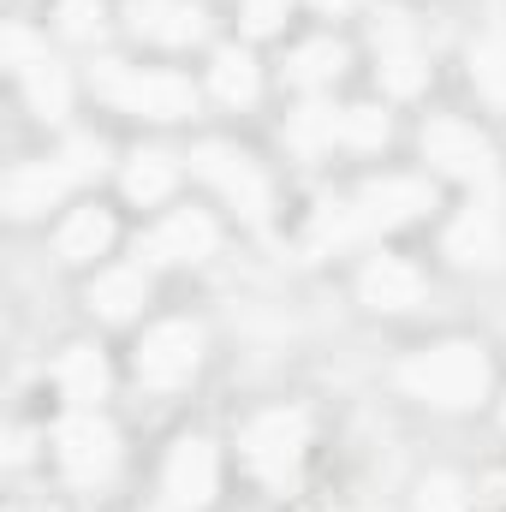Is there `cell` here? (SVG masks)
<instances>
[{
  "instance_id": "obj_26",
  "label": "cell",
  "mask_w": 506,
  "mask_h": 512,
  "mask_svg": "<svg viewBox=\"0 0 506 512\" xmlns=\"http://www.w3.org/2000/svg\"><path fill=\"white\" fill-rule=\"evenodd\" d=\"M54 155H60V161L72 167V179H78L84 191H90L96 179H108V173L120 167V155H114V149H108V137H96V131H66V137L54 143Z\"/></svg>"
},
{
  "instance_id": "obj_6",
  "label": "cell",
  "mask_w": 506,
  "mask_h": 512,
  "mask_svg": "<svg viewBox=\"0 0 506 512\" xmlns=\"http://www.w3.org/2000/svg\"><path fill=\"white\" fill-rule=\"evenodd\" d=\"M209 364V328L203 316H185V310H167V316H149L143 328H131L126 346V382L155 393V399H173L203 376Z\"/></svg>"
},
{
  "instance_id": "obj_28",
  "label": "cell",
  "mask_w": 506,
  "mask_h": 512,
  "mask_svg": "<svg viewBox=\"0 0 506 512\" xmlns=\"http://www.w3.org/2000/svg\"><path fill=\"white\" fill-rule=\"evenodd\" d=\"M364 12H376V0H304V18L310 24H328V30H346Z\"/></svg>"
},
{
  "instance_id": "obj_22",
  "label": "cell",
  "mask_w": 506,
  "mask_h": 512,
  "mask_svg": "<svg viewBox=\"0 0 506 512\" xmlns=\"http://www.w3.org/2000/svg\"><path fill=\"white\" fill-rule=\"evenodd\" d=\"M340 155H352V161H381L387 149H393V137H399V114H393V102H381V96H352V102H340Z\"/></svg>"
},
{
  "instance_id": "obj_29",
  "label": "cell",
  "mask_w": 506,
  "mask_h": 512,
  "mask_svg": "<svg viewBox=\"0 0 506 512\" xmlns=\"http://www.w3.org/2000/svg\"><path fill=\"white\" fill-rule=\"evenodd\" d=\"M495 423L506 429V382H501V393H495Z\"/></svg>"
},
{
  "instance_id": "obj_12",
  "label": "cell",
  "mask_w": 506,
  "mask_h": 512,
  "mask_svg": "<svg viewBox=\"0 0 506 512\" xmlns=\"http://www.w3.org/2000/svg\"><path fill=\"white\" fill-rule=\"evenodd\" d=\"M435 251L459 274H501L506 268V209L495 191L483 197H459L441 221H435Z\"/></svg>"
},
{
  "instance_id": "obj_9",
  "label": "cell",
  "mask_w": 506,
  "mask_h": 512,
  "mask_svg": "<svg viewBox=\"0 0 506 512\" xmlns=\"http://www.w3.org/2000/svg\"><path fill=\"white\" fill-rule=\"evenodd\" d=\"M435 292V274L429 262L405 245H370L352 268V304L364 316H381V322H399V316H417Z\"/></svg>"
},
{
  "instance_id": "obj_23",
  "label": "cell",
  "mask_w": 506,
  "mask_h": 512,
  "mask_svg": "<svg viewBox=\"0 0 506 512\" xmlns=\"http://www.w3.org/2000/svg\"><path fill=\"white\" fill-rule=\"evenodd\" d=\"M42 30L60 48H108L120 36V0H54Z\"/></svg>"
},
{
  "instance_id": "obj_21",
  "label": "cell",
  "mask_w": 506,
  "mask_h": 512,
  "mask_svg": "<svg viewBox=\"0 0 506 512\" xmlns=\"http://www.w3.org/2000/svg\"><path fill=\"white\" fill-rule=\"evenodd\" d=\"M340 102L334 96H310V102H292L286 120H280V149L292 161H334L340 155Z\"/></svg>"
},
{
  "instance_id": "obj_11",
  "label": "cell",
  "mask_w": 506,
  "mask_h": 512,
  "mask_svg": "<svg viewBox=\"0 0 506 512\" xmlns=\"http://www.w3.org/2000/svg\"><path fill=\"white\" fill-rule=\"evenodd\" d=\"M227 471H233V453L215 435H203V429L173 435V447L161 453V507L215 512L221 495H227Z\"/></svg>"
},
{
  "instance_id": "obj_14",
  "label": "cell",
  "mask_w": 506,
  "mask_h": 512,
  "mask_svg": "<svg viewBox=\"0 0 506 512\" xmlns=\"http://www.w3.org/2000/svg\"><path fill=\"white\" fill-rule=\"evenodd\" d=\"M84 197V185L72 179V167L48 149V155H24L0 173V215L12 227H54L72 203Z\"/></svg>"
},
{
  "instance_id": "obj_1",
  "label": "cell",
  "mask_w": 506,
  "mask_h": 512,
  "mask_svg": "<svg viewBox=\"0 0 506 512\" xmlns=\"http://www.w3.org/2000/svg\"><path fill=\"white\" fill-rule=\"evenodd\" d=\"M84 96L120 120H137L149 131H179L203 120L209 96L203 78L179 60H149V54H102L84 66Z\"/></svg>"
},
{
  "instance_id": "obj_7",
  "label": "cell",
  "mask_w": 506,
  "mask_h": 512,
  "mask_svg": "<svg viewBox=\"0 0 506 512\" xmlns=\"http://www.w3.org/2000/svg\"><path fill=\"white\" fill-rule=\"evenodd\" d=\"M48 459H54V477L72 483V489H108L126 465V435L120 423L102 411H60L54 429H48Z\"/></svg>"
},
{
  "instance_id": "obj_20",
  "label": "cell",
  "mask_w": 506,
  "mask_h": 512,
  "mask_svg": "<svg viewBox=\"0 0 506 512\" xmlns=\"http://www.w3.org/2000/svg\"><path fill=\"white\" fill-rule=\"evenodd\" d=\"M18 96H24V108L42 120V126H66L72 120V108H78V96H84V72H72L60 54H42V60H30L18 78Z\"/></svg>"
},
{
  "instance_id": "obj_24",
  "label": "cell",
  "mask_w": 506,
  "mask_h": 512,
  "mask_svg": "<svg viewBox=\"0 0 506 512\" xmlns=\"http://www.w3.org/2000/svg\"><path fill=\"white\" fill-rule=\"evenodd\" d=\"M465 90L489 120H506V30H483L465 42Z\"/></svg>"
},
{
  "instance_id": "obj_18",
  "label": "cell",
  "mask_w": 506,
  "mask_h": 512,
  "mask_svg": "<svg viewBox=\"0 0 506 512\" xmlns=\"http://www.w3.org/2000/svg\"><path fill=\"white\" fill-rule=\"evenodd\" d=\"M197 78H203L209 108H221V114H251V108H262V96H268V84H274L262 48L239 42V36H221V42L203 54Z\"/></svg>"
},
{
  "instance_id": "obj_10",
  "label": "cell",
  "mask_w": 506,
  "mask_h": 512,
  "mask_svg": "<svg viewBox=\"0 0 506 512\" xmlns=\"http://www.w3.org/2000/svg\"><path fill=\"white\" fill-rule=\"evenodd\" d=\"M227 245V215L215 203H197V197H179L173 209L149 215L143 233H137V256L161 274V268H203L215 262Z\"/></svg>"
},
{
  "instance_id": "obj_13",
  "label": "cell",
  "mask_w": 506,
  "mask_h": 512,
  "mask_svg": "<svg viewBox=\"0 0 506 512\" xmlns=\"http://www.w3.org/2000/svg\"><path fill=\"white\" fill-rule=\"evenodd\" d=\"M352 66H358L352 36H346V30H328V24H310V30H298V36L280 42L274 84H280L286 96L310 102V96H334V90L352 78Z\"/></svg>"
},
{
  "instance_id": "obj_2",
  "label": "cell",
  "mask_w": 506,
  "mask_h": 512,
  "mask_svg": "<svg viewBox=\"0 0 506 512\" xmlns=\"http://www.w3.org/2000/svg\"><path fill=\"white\" fill-rule=\"evenodd\" d=\"M387 382L399 399H411L435 417H471V411H495L501 364H495L489 340H477V334H435V340L399 352Z\"/></svg>"
},
{
  "instance_id": "obj_27",
  "label": "cell",
  "mask_w": 506,
  "mask_h": 512,
  "mask_svg": "<svg viewBox=\"0 0 506 512\" xmlns=\"http://www.w3.org/2000/svg\"><path fill=\"white\" fill-rule=\"evenodd\" d=\"M411 512H477V489L459 471H423L411 489Z\"/></svg>"
},
{
  "instance_id": "obj_8",
  "label": "cell",
  "mask_w": 506,
  "mask_h": 512,
  "mask_svg": "<svg viewBox=\"0 0 506 512\" xmlns=\"http://www.w3.org/2000/svg\"><path fill=\"white\" fill-rule=\"evenodd\" d=\"M120 36L149 60H185L221 42L209 0H120Z\"/></svg>"
},
{
  "instance_id": "obj_5",
  "label": "cell",
  "mask_w": 506,
  "mask_h": 512,
  "mask_svg": "<svg viewBox=\"0 0 506 512\" xmlns=\"http://www.w3.org/2000/svg\"><path fill=\"white\" fill-rule=\"evenodd\" d=\"M411 149H417V167L441 191L483 197V191L501 185V143H495V131L483 126L477 114H459V108L423 114L417 131H411Z\"/></svg>"
},
{
  "instance_id": "obj_17",
  "label": "cell",
  "mask_w": 506,
  "mask_h": 512,
  "mask_svg": "<svg viewBox=\"0 0 506 512\" xmlns=\"http://www.w3.org/2000/svg\"><path fill=\"white\" fill-rule=\"evenodd\" d=\"M191 185V167H185V149H167V143H131L114 167V203L131 215H161L179 203V191Z\"/></svg>"
},
{
  "instance_id": "obj_25",
  "label": "cell",
  "mask_w": 506,
  "mask_h": 512,
  "mask_svg": "<svg viewBox=\"0 0 506 512\" xmlns=\"http://www.w3.org/2000/svg\"><path fill=\"white\" fill-rule=\"evenodd\" d=\"M298 18H304V0H233V36L251 48L286 42Z\"/></svg>"
},
{
  "instance_id": "obj_30",
  "label": "cell",
  "mask_w": 506,
  "mask_h": 512,
  "mask_svg": "<svg viewBox=\"0 0 506 512\" xmlns=\"http://www.w3.org/2000/svg\"><path fill=\"white\" fill-rule=\"evenodd\" d=\"M6 512H36V507H30V501H12V507H6Z\"/></svg>"
},
{
  "instance_id": "obj_19",
  "label": "cell",
  "mask_w": 506,
  "mask_h": 512,
  "mask_svg": "<svg viewBox=\"0 0 506 512\" xmlns=\"http://www.w3.org/2000/svg\"><path fill=\"white\" fill-rule=\"evenodd\" d=\"M114 387H120V370H114L108 346L90 340V334L66 340L48 358V393L60 399V411H102L114 399Z\"/></svg>"
},
{
  "instance_id": "obj_16",
  "label": "cell",
  "mask_w": 506,
  "mask_h": 512,
  "mask_svg": "<svg viewBox=\"0 0 506 512\" xmlns=\"http://www.w3.org/2000/svg\"><path fill=\"white\" fill-rule=\"evenodd\" d=\"M48 245H54V262L72 268V274H90L102 262H114L120 245H126V221H120V203L84 191L54 227H48Z\"/></svg>"
},
{
  "instance_id": "obj_4",
  "label": "cell",
  "mask_w": 506,
  "mask_h": 512,
  "mask_svg": "<svg viewBox=\"0 0 506 512\" xmlns=\"http://www.w3.org/2000/svg\"><path fill=\"white\" fill-rule=\"evenodd\" d=\"M310 453H316V411L304 399H268V405L245 411L233 429V465L262 495L298 489Z\"/></svg>"
},
{
  "instance_id": "obj_15",
  "label": "cell",
  "mask_w": 506,
  "mask_h": 512,
  "mask_svg": "<svg viewBox=\"0 0 506 512\" xmlns=\"http://www.w3.org/2000/svg\"><path fill=\"white\" fill-rule=\"evenodd\" d=\"M84 316L96 322V328H143L149 316H155V268L143 262V256H114V262H102V268H90L84 274Z\"/></svg>"
},
{
  "instance_id": "obj_3",
  "label": "cell",
  "mask_w": 506,
  "mask_h": 512,
  "mask_svg": "<svg viewBox=\"0 0 506 512\" xmlns=\"http://www.w3.org/2000/svg\"><path fill=\"white\" fill-rule=\"evenodd\" d=\"M185 167H191V185L203 191V203H215L233 227L268 233L280 221V179L251 143L203 131V137L185 143Z\"/></svg>"
}]
</instances>
